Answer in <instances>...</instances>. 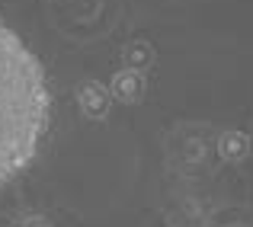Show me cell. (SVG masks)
Returning a JSON list of instances; mask_svg holds the SVG:
<instances>
[{"instance_id":"1","label":"cell","mask_w":253,"mask_h":227,"mask_svg":"<svg viewBox=\"0 0 253 227\" xmlns=\"http://www.w3.org/2000/svg\"><path fill=\"white\" fill-rule=\"evenodd\" d=\"M51 118L42 61L0 16V186L32 163Z\"/></svg>"},{"instance_id":"2","label":"cell","mask_w":253,"mask_h":227,"mask_svg":"<svg viewBox=\"0 0 253 227\" xmlns=\"http://www.w3.org/2000/svg\"><path fill=\"white\" fill-rule=\"evenodd\" d=\"M109 86H112V96L122 99V103H135V99H141V93H144V80H141L138 71H119Z\"/></svg>"},{"instance_id":"3","label":"cell","mask_w":253,"mask_h":227,"mask_svg":"<svg viewBox=\"0 0 253 227\" xmlns=\"http://www.w3.org/2000/svg\"><path fill=\"white\" fill-rule=\"evenodd\" d=\"M81 109L90 118L106 115V109H109V90L99 83H84L81 86Z\"/></svg>"},{"instance_id":"4","label":"cell","mask_w":253,"mask_h":227,"mask_svg":"<svg viewBox=\"0 0 253 227\" xmlns=\"http://www.w3.org/2000/svg\"><path fill=\"white\" fill-rule=\"evenodd\" d=\"M247 151H250V141L244 131H224L221 135V153L228 160H244Z\"/></svg>"},{"instance_id":"5","label":"cell","mask_w":253,"mask_h":227,"mask_svg":"<svg viewBox=\"0 0 253 227\" xmlns=\"http://www.w3.org/2000/svg\"><path fill=\"white\" fill-rule=\"evenodd\" d=\"M151 58H154V51H151V45H144V42H135V45L125 48V64H128L131 71L151 64Z\"/></svg>"}]
</instances>
